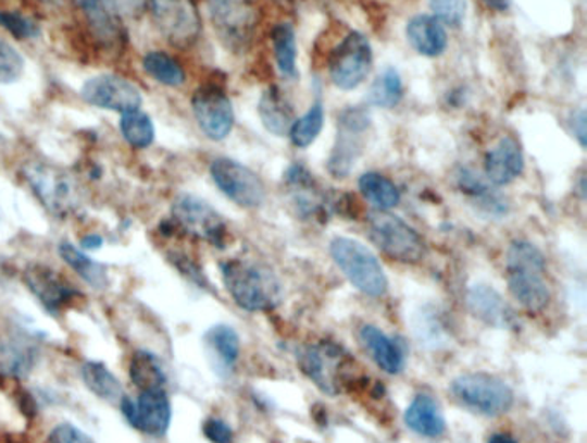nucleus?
I'll list each match as a JSON object with an SVG mask.
<instances>
[{"label":"nucleus","mask_w":587,"mask_h":443,"mask_svg":"<svg viewBox=\"0 0 587 443\" xmlns=\"http://www.w3.org/2000/svg\"><path fill=\"white\" fill-rule=\"evenodd\" d=\"M546 261L541 250L527 241H515L507 253L509 288L519 304L529 311H542L550 304L545 282Z\"/></svg>","instance_id":"f257e3e1"},{"label":"nucleus","mask_w":587,"mask_h":443,"mask_svg":"<svg viewBox=\"0 0 587 443\" xmlns=\"http://www.w3.org/2000/svg\"><path fill=\"white\" fill-rule=\"evenodd\" d=\"M221 271L226 291L245 311H267L282 298V285L264 266L235 259L224 262Z\"/></svg>","instance_id":"f03ea898"},{"label":"nucleus","mask_w":587,"mask_h":443,"mask_svg":"<svg viewBox=\"0 0 587 443\" xmlns=\"http://www.w3.org/2000/svg\"><path fill=\"white\" fill-rule=\"evenodd\" d=\"M23 176L38 202L55 218H67L82 206V187L64 168L50 162H28Z\"/></svg>","instance_id":"7ed1b4c3"},{"label":"nucleus","mask_w":587,"mask_h":443,"mask_svg":"<svg viewBox=\"0 0 587 443\" xmlns=\"http://www.w3.org/2000/svg\"><path fill=\"white\" fill-rule=\"evenodd\" d=\"M329 253L339 271L362 294L369 297H383L386 294L388 276L367 245L348 236H336L329 245Z\"/></svg>","instance_id":"20e7f679"},{"label":"nucleus","mask_w":587,"mask_h":443,"mask_svg":"<svg viewBox=\"0 0 587 443\" xmlns=\"http://www.w3.org/2000/svg\"><path fill=\"white\" fill-rule=\"evenodd\" d=\"M367 232L377 249L403 264H417L426 256V244L410 224L388 211L367 218Z\"/></svg>","instance_id":"39448f33"},{"label":"nucleus","mask_w":587,"mask_h":443,"mask_svg":"<svg viewBox=\"0 0 587 443\" xmlns=\"http://www.w3.org/2000/svg\"><path fill=\"white\" fill-rule=\"evenodd\" d=\"M221 42L235 54H245L252 47L257 32V9L253 0H205Z\"/></svg>","instance_id":"423d86ee"},{"label":"nucleus","mask_w":587,"mask_h":443,"mask_svg":"<svg viewBox=\"0 0 587 443\" xmlns=\"http://www.w3.org/2000/svg\"><path fill=\"white\" fill-rule=\"evenodd\" d=\"M373 63V46L369 38L360 32H350L332 50L327 59V75L339 90H355L367 79Z\"/></svg>","instance_id":"0eeeda50"},{"label":"nucleus","mask_w":587,"mask_h":443,"mask_svg":"<svg viewBox=\"0 0 587 443\" xmlns=\"http://www.w3.org/2000/svg\"><path fill=\"white\" fill-rule=\"evenodd\" d=\"M451 394L462 406L489 418L509 413L515 401L512 389L503 380L483 373L457 378L451 383Z\"/></svg>","instance_id":"6e6552de"},{"label":"nucleus","mask_w":587,"mask_h":443,"mask_svg":"<svg viewBox=\"0 0 587 443\" xmlns=\"http://www.w3.org/2000/svg\"><path fill=\"white\" fill-rule=\"evenodd\" d=\"M371 130V114L364 108H347L338 116V132L333 146L327 171L335 179H345L352 173L357 161L364 152L365 137Z\"/></svg>","instance_id":"1a4fd4ad"},{"label":"nucleus","mask_w":587,"mask_h":443,"mask_svg":"<svg viewBox=\"0 0 587 443\" xmlns=\"http://www.w3.org/2000/svg\"><path fill=\"white\" fill-rule=\"evenodd\" d=\"M212 182L236 206L245 209L261 208L265 200V187L261 176L241 162L217 158L211 164Z\"/></svg>","instance_id":"9d476101"},{"label":"nucleus","mask_w":587,"mask_h":443,"mask_svg":"<svg viewBox=\"0 0 587 443\" xmlns=\"http://www.w3.org/2000/svg\"><path fill=\"white\" fill-rule=\"evenodd\" d=\"M171 212L174 224L188 235L209 242L215 247H223L226 242V221L205 200L190 194L179 195L178 199L174 200Z\"/></svg>","instance_id":"9b49d317"},{"label":"nucleus","mask_w":587,"mask_h":443,"mask_svg":"<svg viewBox=\"0 0 587 443\" xmlns=\"http://www.w3.org/2000/svg\"><path fill=\"white\" fill-rule=\"evenodd\" d=\"M191 111L197 125L211 140H226L235 128L232 99L220 85L208 84L197 88L191 97Z\"/></svg>","instance_id":"f8f14e48"},{"label":"nucleus","mask_w":587,"mask_h":443,"mask_svg":"<svg viewBox=\"0 0 587 443\" xmlns=\"http://www.w3.org/2000/svg\"><path fill=\"white\" fill-rule=\"evenodd\" d=\"M161 34L176 47H190L202 32L199 5L195 0H149Z\"/></svg>","instance_id":"ddd939ff"},{"label":"nucleus","mask_w":587,"mask_h":443,"mask_svg":"<svg viewBox=\"0 0 587 443\" xmlns=\"http://www.w3.org/2000/svg\"><path fill=\"white\" fill-rule=\"evenodd\" d=\"M121 410L135 430L149 436H164L171 427L173 409L164 389L141 390L135 401L123 395Z\"/></svg>","instance_id":"4468645a"},{"label":"nucleus","mask_w":587,"mask_h":443,"mask_svg":"<svg viewBox=\"0 0 587 443\" xmlns=\"http://www.w3.org/2000/svg\"><path fill=\"white\" fill-rule=\"evenodd\" d=\"M87 104L105 111L128 112L140 109L141 91L129 79L117 75H99L87 79L82 87Z\"/></svg>","instance_id":"2eb2a0df"},{"label":"nucleus","mask_w":587,"mask_h":443,"mask_svg":"<svg viewBox=\"0 0 587 443\" xmlns=\"http://www.w3.org/2000/svg\"><path fill=\"white\" fill-rule=\"evenodd\" d=\"M23 280L50 315L58 316L59 312L66 311L67 307L73 306L75 298L82 295L67 285L54 270H50L49 266H28Z\"/></svg>","instance_id":"dca6fc26"},{"label":"nucleus","mask_w":587,"mask_h":443,"mask_svg":"<svg viewBox=\"0 0 587 443\" xmlns=\"http://www.w3.org/2000/svg\"><path fill=\"white\" fill-rule=\"evenodd\" d=\"M524 150L517 138L504 135L488 150L484 158L486 179L497 187H504L524 173Z\"/></svg>","instance_id":"f3484780"},{"label":"nucleus","mask_w":587,"mask_h":443,"mask_svg":"<svg viewBox=\"0 0 587 443\" xmlns=\"http://www.w3.org/2000/svg\"><path fill=\"white\" fill-rule=\"evenodd\" d=\"M339 365H341V348L332 347V345H315V347L303 348L298 356V366L302 368L303 373L315 385L321 386L327 394H336L338 385Z\"/></svg>","instance_id":"a211bd4d"},{"label":"nucleus","mask_w":587,"mask_h":443,"mask_svg":"<svg viewBox=\"0 0 587 443\" xmlns=\"http://www.w3.org/2000/svg\"><path fill=\"white\" fill-rule=\"evenodd\" d=\"M407 42L424 58H439L447 50V28L433 14H417L407 23Z\"/></svg>","instance_id":"6ab92c4d"},{"label":"nucleus","mask_w":587,"mask_h":443,"mask_svg":"<svg viewBox=\"0 0 587 443\" xmlns=\"http://www.w3.org/2000/svg\"><path fill=\"white\" fill-rule=\"evenodd\" d=\"M259 118L264 128L274 137H286L295 121L294 106L285 91L276 85L265 88L259 100Z\"/></svg>","instance_id":"aec40b11"},{"label":"nucleus","mask_w":587,"mask_h":443,"mask_svg":"<svg viewBox=\"0 0 587 443\" xmlns=\"http://www.w3.org/2000/svg\"><path fill=\"white\" fill-rule=\"evenodd\" d=\"M405 422L407 427L415 431L417 435L429 436V439L442 435V431L447 428L438 404L429 395H417L412 401L405 413Z\"/></svg>","instance_id":"412c9836"},{"label":"nucleus","mask_w":587,"mask_h":443,"mask_svg":"<svg viewBox=\"0 0 587 443\" xmlns=\"http://www.w3.org/2000/svg\"><path fill=\"white\" fill-rule=\"evenodd\" d=\"M79 8L87 17L88 26L100 42L116 46L121 40L117 14L108 0H78Z\"/></svg>","instance_id":"4be33fe9"},{"label":"nucleus","mask_w":587,"mask_h":443,"mask_svg":"<svg viewBox=\"0 0 587 443\" xmlns=\"http://www.w3.org/2000/svg\"><path fill=\"white\" fill-rule=\"evenodd\" d=\"M274 61L283 78L295 79L298 75L297 34L291 23H277L271 32Z\"/></svg>","instance_id":"5701e85b"},{"label":"nucleus","mask_w":587,"mask_h":443,"mask_svg":"<svg viewBox=\"0 0 587 443\" xmlns=\"http://www.w3.org/2000/svg\"><path fill=\"white\" fill-rule=\"evenodd\" d=\"M59 254L63 257V261L66 262L70 268H73L76 274H78L87 285L96 291H105L109 286V273L108 268L100 262L93 261L91 257H88L84 250H79L76 245L71 242H61L59 245Z\"/></svg>","instance_id":"b1692460"},{"label":"nucleus","mask_w":587,"mask_h":443,"mask_svg":"<svg viewBox=\"0 0 587 443\" xmlns=\"http://www.w3.org/2000/svg\"><path fill=\"white\" fill-rule=\"evenodd\" d=\"M360 339L383 371L389 374L400 373L403 369V356H401L400 348L385 333L380 332L379 328L371 327V324L362 328Z\"/></svg>","instance_id":"393cba45"},{"label":"nucleus","mask_w":587,"mask_h":443,"mask_svg":"<svg viewBox=\"0 0 587 443\" xmlns=\"http://www.w3.org/2000/svg\"><path fill=\"white\" fill-rule=\"evenodd\" d=\"M82 380L96 397L114 404L123 398V385L111 369L99 360H87L82 366Z\"/></svg>","instance_id":"a878e982"},{"label":"nucleus","mask_w":587,"mask_h":443,"mask_svg":"<svg viewBox=\"0 0 587 443\" xmlns=\"http://www.w3.org/2000/svg\"><path fill=\"white\" fill-rule=\"evenodd\" d=\"M359 190L369 204H373L376 211H389L400 204L401 195L397 185L376 171H369L360 176Z\"/></svg>","instance_id":"bb28decb"},{"label":"nucleus","mask_w":587,"mask_h":443,"mask_svg":"<svg viewBox=\"0 0 587 443\" xmlns=\"http://www.w3.org/2000/svg\"><path fill=\"white\" fill-rule=\"evenodd\" d=\"M403 96L405 87L397 67H385L369 88L367 100L374 108L394 109L400 104Z\"/></svg>","instance_id":"cd10ccee"},{"label":"nucleus","mask_w":587,"mask_h":443,"mask_svg":"<svg viewBox=\"0 0 587 443\" xmlns=\"http://www.w3.org/2000/svg\"><path fill=\"white\" fill-rule=\"evenodd\" d=\"M143 70L150 78L164 87H182L187 82V73L182 64L162 50H152L143 58Z\"/></svg>","instance_id":"c85d7f7f"},{"label":"nucleus","mask_w":587,"mask_h":443,"mask_svg":"<svg viewBox=\"0 0 587 443\" xmlns=\"http://www.w3.org/2000/svg\"><path fill=\"white\" fill-rule=\"evenodd\" d=\"M324 120H326L324 106L321 100H317L311 108L307 109V112H303L302 116L295 118L294 125H291L290 133H288L291 144L297 149L311 147L323 132Z\"/></svg>","instance_id":"c756f323"},{"label":"nucleus","mask_w":587,"mask_h":443,"mask_svg":"<svg viewBox=\"0 0 587 443\" xmlns=\"http://www.w3.org/2000/svg\"><path fill=\"white\" fill-rule=\"evenodd\" d=\"M121 135L135 149H147L155 140V126L150 116L140 109L123 112L120 121Z\"/></svg>","instance_id":"7c9ffc66"},{"label":"nucleus","mask_w":587,"mask_h":443,"mask_svg":"<svg viewBox=\"0 0 587 443\" xmlns=\"http://www.w3.org/2000/svg\"><path fill=\"white\" fill-rule=\"evenodd\" d=\"M129 377L135 386L140 390L164 389L167 381L158 357L147 350H138L135 354L132 368H129Z\"/></svg>","instance_id":"2f4dec72"},{"label":"nucleus","mask_w":587,"mask_h":443,"mask_svg":"<svg viewBox=\"0 0 587 443\" xmlns=\"http://www.w3.org/2000/svg\"><path fill=\"white\" fill-rule=\"evenodd\" d=\"M469 306L477 318L488 324L503 323L507 321V304L497 292L489 286H474L469 292Z\"/></svg>","instance_id":"473e14b6"},{"label":"nucleus","mask_w":587,"mask_h":443,"mask_svg":"<svg viewBox=\"0 0 587 443\" xmlns=\"http://www.w3.org/2000/svg\"><path fill=\"white\" fill-rule=\"evenodd\" d=\"M205 342H208L209 350L214 354L215 359L220 360L223 368H233L240 357V339L228 324L212 327L205 335Z\"/></svg>","instance_id":"72a5a7b5"},{"label":"nucleus","mask_w":587,"mask_h":443,"mask_svg":"<svg viewBox=\"0 0 587 443\" xmlns=\"http://www.w3.org/2000/svg\"><path fill=\"white\" fill-rule=\"evenodd\" d=\"M25 67L22 52L4 37H0V85L16 84L25 73Z\"/></svg>","instance_id":"f704fd0d"},{"label":"nucleus","mask_w":587,"mask_h":443,"mask_svg":"<svg viewBox=\"0 0 587 443\" xmlns=\"http://www.w3.org/2000/svg\"><path fill=\"white\" fill-rule=\"evenodd\" d=\"M429 8L433 16L451 28L462 26L467 16V0H429Z\"/></svg>","instance_id":"c9c22d12"},{"label":"nucleus","mask_w":587,"mask_h":443,"mask_svg":"<svg viewBox=\"0 0 587 443\" xmlns=\"http://www.w3.org/2000/svg\"><path fill=\"white\" fill-rule=\"evenodd\" d=\"M0 26L8 29L9 34L20 38V40L40 35L37 23L32 22L29 17H25L23 14L9 13V11H2V9H0Z\"/></svg>","instance_id":"e433bc0d"},{"label":"nucleus","mask_w":587,"mask_h":443,"mask_svg":"<svg viewBox=\"0 0 587 443\" xmlns=\"http://www.w3.org/2000/svg\"><path fill=\"white\" fill-rule=\"evenodd\" d=\"M50 443H93V440L71 422H61L50 431Z\"/></svg>","instance_id":"4c0bfd02"},{"label":"nucleus","mask_w":587,"mask_h":443,"mask_svg":"<svg viewBox=\"0 0 587 443\" xmlns=\"http://www.w3.org/2000/svg\"><path fill=\"white\" fill-rule=\"evenodd\" d=\"M203 435L212 443H233L235 440L232 428L223 419L217 418H209L203 422Z\"/></svg>","instance_id":"58836bf2"},{"label":"nucleus","mask_w":587,"mask_h":443,"mask_svg":"<svg viewBox=\"0 0 587 443\" xmlns=\"http://www.w3.org/2000/svg\"><path fill=\"white\" fill-rule=\"evenodd\" d=\"M108 2L116 11V14L138 16L146 8L147 0H108Z\"/></svg>","instance_id":"ea45409f"},{"label":"nucleus","mask_w":587,"mask_h":443,"mask_svg":"<svg viewBox=\"0 0 587 443\" xmlns=\"http://www.w3.org/2000/svg\"><path fill=\"white\" fill-rule=\"evenodd\" d=\"M572 132L579 140L580 147H586V112L584 109L577 111V114L572 118Z\"/></svg>","instance_id":"a19ab883"},{"label":"nucleus","mask_w":587,"mask_h":443,"mask_svg":"<svg viewBox=\"0 0 587 443\" xmlns=\"http://www.w3.org/2000/svg\"><path fill=\"white\" fill-rule=\"evenodd\" d=\"M480 2L491 11H497V13H504L512 5V0H480Z\"/></svg>","instance_id":"79ce46f5"},{"label":"nucleus","mask_w":587,"mask_h":443,"mask_svg":"<svg viewBox=\"0 0 587 443\" xmlns=\"http://www.w3.org/2000/svg\"><path fill=\"white\" fill-rule=\"evenodd\" d=\"M104 245V238L99 235H87L84 241H82V247L85 250H97Z\"/></svg>","instance_id":"37998d69"},{"label":"nucleus","mask_w":587,"mask_h":443,"mask_svg":"<svg viewBox=\"0 0 587 443\" xmlns=\"http://www.w3.org/2000/svg\"><path fill=\"white\" fill-rule=\"evenodd\" d=\"M488 443H517L510 435H504V433H498V435H492L489 439Z\"/></svg>","instance_id":"c03bdc74"}]
</instances>
